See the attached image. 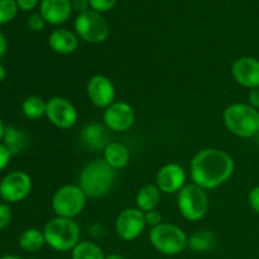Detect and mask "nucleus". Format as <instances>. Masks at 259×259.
Masks as SVG:
<instances>
[{"label":"nucleus","mask_w":259,"mask_h":259,"mask_svg":"<svg viewBox=\"0 0 259 259\" xmlns=\"http://www.w3.org/2000/svg\"><path fill=\"white\" fill-rule=\"evenodd\" d=\"M0 259H22V258L18 257V255H15V254H7V255H3V257H0Z\"/></svg>","instance_id":"obj_41"},{"label":"nucleus","mask_w":259,"mask_h":259,"mask_svg":"<svg viewBox=\"0 0 259 259\" xmlns=\"http://www.w3.org/2000/svg\"><path fill=\"white\" fill-rule=\"evenodd\" d=\"M19 247L20 249L27 253L39 252L46 245V238L43 230L37 228H28L19 235Z\"/></svg>","instance_id":"obj_21"},{"label":"nucleus","mask_w":259,"mask_h":259,"mask_svg":"<svg viewBox=\"0 0 259 259\" xmlns=\"http://www.w3.org/2000/svg\"><path fill=\"white\" fill-rule=\"evenodd\" d=\"M71 259H105L100 245L94 242H80L71 250Z\"/></svg>","instance_id":"obj_25"},{"label":"nucleus","mask_w":259,"mask_h":259,"mask_svg":"<svg viewBox=\"0 0 259 259\" xmlns=\"http://www.w3.org/2000/svg\"><path fill=\"white\" fill-rule=\"evenodd\" d=\"M71 3H72V9L77 12L78 14L90 9L89 0H71Z\"/></svg>","instance_id":"obj_35"},{"label":"nucleus","mask_w":259,"mask_h":259,"mask_svg":"<svg viewBox=\"0 0 259 259\" xmlns=\"http://www.w3.org/2000/svg\"><path fill=\"white\" fill-rule=\"evenodd\" d=\"M115 179V169L111 168L104 159H94L81 169L77 185L86 196L99 199L110 192Z\"/></svg>","instance_id":"obj_2"},{"label":"nucleus","mask_w":259,"mask_h":259,"mask_svg":"<svg viewBox=\"0 0 259 259\" xmlns=\"http://www.w3.org/2000/svg\"><path fill=\"white\" fill-rule=\"evenodd\" d=\"M48 46L58 55H71L77 50L78 37L67 29H55L48 37Z\"/></svg>","instance_id":"obj_18"},{"label":"nucleus","mask_w":259,"mask_h":259,"mask_svg":"<svg viewBox=\"0 0 259 259\" xmlns=\"http://www.w3.org/2000/svg\"><path fill=\"white\" fill-rule=\"evenodd\" d=\"M146 227L144 212L137 207H128L120 211L114 225L116 235L125 242L138 239Z\"/></svg>","instance_id":"obj_11"},{"label":"nucleus","mask_w":259,"mask_h":259,"mask_svg":"<svg viewBox=\"0 0 259 259\" xmlns=\"http://www.w3.org/2000/svg\"><path fill=\"white\" fill-rule=\"evenodd\" d=\"M5 128L7 126L4 125V123H3V119L2 116H0V143L3 142V138H4V134H5Z\"/></svg>","instance_id":"obj_38"},{"label":"nucleus","mask_w":259,"mask_h":259,"mask_svg":"<svg viewBox=\"0 0 259 259\" xmlns=\"http://www.w3.org/2000/svg\"><path fill=\"white\" fill-rule=\"evenodd\" d=\"M232 76L238 85L245 89L259 88V60L252 56H243L234 61Z\"/></svg>","instance_id":"obj_14"},{"label":"nucleus","mask_w":259,"mask_h":259,"mask_svg":"<svg viewBox=\"0 0 259 259\" xmlns=\"http://www.w3.org/2000/svg\"><path fill=\"white\" fill-rule=\"evenodd\" d=\"M186 185V171L179 163H167L157 172L156 186L161 194H179Z\"/></svg>","instance_id":"obj_15"},{"label":"nucleus","mask_w":259,"mask_h":259,"mask_svg":"<svg viewBox=\"0 0 259 259\" xmlns=\"http://www.w3.org/2000/svg\"><path fill=\"white\" fill-rule=\"evenodd\" d=\"M86 95L94 106L105 110L115 103V88L109 77L104 75H94L86 83Z\"/></svg>","instance_id":"obj_13"},{"label":"nucleus","mask_w":259,"mask_h":259,"mask_svg":"<svg viewBox=\"0 0 259 259\" xmlns=\"http://www.w3.org/2000/svg\"><path fill=\"white\" fill-rule=\"evenodd\" d=\"M5 53H7V39H5L4 34L0 30V60L4 57Z\"/></svg>","instance_id":"obj_37"},{"label":"nucleus","mask_w":259,"mask_h":259,"mask_svg":"<svg viewBox=\"0 0 259 259\" xmlns=\"http://www.w3.org/2000/svg\"><path fill=\"white\" fill-rule=\"evenodd\" d=\"M105 259H126L124 255L118 254V253H110V254L105 255Z\"/></svg>","instance_id":"obj_39"},{"label":"nucleus","mask_w":259,"mask_h":259,"mask_svg":"<svg viewBox=\"0 0 259 259\" xmlns=\"http://www.w3.org/2000/svg\"><path fill=\"white\" fill-rule=\"evenodd\" d=\"M75 32L83 42L99 45L108 39L110 28L105 18L98 12L89 9L77 14L75 19Z\"/></svg>","instance_id":"obj_8"},{"label":"nucleus","mask_w":259,"mask_h":259,"mask_svg":"<svg viewBox=\"0 0 259 259\" xmlns=\"http://www.w3.org/2000/svg\"><path fill=\"white\" fill-rule=\"evenodd\" d=\"M46 244L56 252H71L80 243L81 229L73 219L56 217L43 229Z\"/></svg>","instance_id":"obj_4"},{"label":"nucleus","mask_w":259,"mask_h":259,"mask_svg":"<svg viewBox=\"0 0 259 259\" xmlns=\"http://www.w3.org/2000/svg\"><path fill=\"white\" fill-rule=\"evenodd\" d=\"M71 0H40L39 13L46 23L60 25L67 22L72 14Z\"/></svg>","instance_id":"obj_16"},{"label":"nucleus","mask_w":259,"mask_h":259,"mask_svg":"<svg viewBox=\"0 0 259 259\" xmlns=\"http://www.w3.org/2000/svg\"><path fill=\"white\" fill-rule=\"evenodd\" d=\"M46 116L51 124L60 129H70L77 123L78 114L73 104L62 96H53L47 100Z\"/></svg>","instance_id":"obj_10"},{"label":"nucleus","mask_w":259,"mask_h":259,"mask_svg":"<svg viewBox=\"0 0 259 259\" xmlns=\"http://www.w3.org/2000/svg\"><path fill=\"white\" fill-rule=\"evenodd\" d=\"M19 9L24 10V12H29V10L34 9L38 5L39 0H15Z\"/></svg>","instance_id":"obj_36"},{"label":"nucleus","mask_w":259,"mask_h":259,"mask_svg":"<svg viewBox=\"0 0 259 259\" xmlns=\"http://www.w3.org/2000/svg\"><path fill=\"white\" fill-rule=\"evenodd\" d=\"M12 153L9 152V149L4 146L3 143H0V172L4 171L7 168V166L9 164L10 158H12Z\"/></svg>","instance_id":"obj_33"},{"label":"nucleus","mask_w":259,"mask_h":259,"mask_svg":"<svg viewBox=\"0 0 259 259\" xmlns=\"http://www.w3.org/2000/svg\"><path fill=\"white\" fill-rule=\"evenodd\" d=\"M248 104L259 110V88L249 90V93H248Z\"/></svg>","instance_id":"obj_34"},{"label":"nucleus","mask_w":259,"mask_h":259,"mask_svg":"<svg viewBox=\"0 0 259 259\" xmlns=\"http://www.w3.org/2000/svg\"><path fill=\"white\" fill-rule=\"evenodd\" d=\"M18 9L15 0H0V25L12 22L17 17Z\"/></svg>","instance_id":"obj_26"},{"label":"nucleus","mask_w":259,"mask_h":259,"mask_svg":"<svg viewBox=\"0 0 259 259\" xmlns=\"http://www.w3.org/2000/svg\"><path fill=\"white\" fill-rule=\"evenodd\" d=\"M234 159L228 152L218 148H205L197 152L190 163L192 184L207 190L222 186L233 176Z\"/></svg>","instance_id":"obj_1"},{"label":"nucleus","mask_w":259,"mask_h":259,"mask_svg":"<svg viewBox=\"0 0 259 259\" xmlns=\"http://www.w3.org/2000/svg\"><path fill=\"white\" fill-rule=\"evenodd\" d=\"M177 207L187 222H199L206 215L209 199L206 191L195 184H187L177 194Z\"/></svg>","instance_id":"obj_7"},{"label":"nucleus","mask_w":259,"mask_h":259,"mask_svg":"<svg viewBox=\"0 0 259 259\" xmlns=\"http://www.w3.org/2000/svg\"><path fill=\"white\" fill-rule=\"evenodd\" d=\"M46 20L45 18L40 15V13H37V14H32L28 19V27H29L30 30L33 32H40V30L45 29L46 27Z\"/></svg>","instance_id":"obj_28"},{"label":"nucleus","mask_w":259,"mask_h":259,"mask_svg":"<svg viewBox=\"0 0 259 259\" xmlns=\"http://www.w3.org/2000/svg\"><path fill=\"white\" fill-rule=\"evenodd\" d=\"M217 244V238L214 233L209 230H199L189 237L187 240V248L196 253L210 252Z\"/></svg>","instance_id":"obj_23"},{"label":"nucleus","mask_w":259,"mask_h":259,"mask_svg":"<svg viewBox=\"0 0 259 259\" xmlns=\"http://www.w3.org/2000/svg\"><path fill=\"white\" fill-rule=\"evenodd\" d=\"M3 144L9 149L12 156H17L23 149L27 148L28 137L22 129L17 128V126H7L4 138H3Z\"/></svg>","instance_id":"obj_22"},{"label":"nucleus","mask_w":259,"mask_h":259,"mask_svg":"<svg viewBox=\"0 0 259 259\" xmlns=\"http://www.w3.org/2000/svg\"><path fill=\"white\" fill-rule=\"evenodd\" d=\"M88 196L78 185H63L56 190L51 206L56 217L73 219L83 211Z\"/></svg>","instance_id":"obj_6"},{"label":"nucleus","mask_w":259,"mask_h":259,"mask_svg":"<svg viewBox=\"0 0 259 259\" xmlns=\"http://www.w3.org/2000/svg\"><path fill=\"white\" fill-rule=\"evenodd\" d=\"M47 101L40 96L32 95L28 96L22 104V113L29 120H38L46 115Z\"/></svg>","instance_id":"obj_24"},{"label":"nucleus","mask_w":259,"mask_h":259,"mask_svg":"<svg viewBox=\"0 0 259 259\" xmlns=\"http://www.w3.org/2000/svg\"><path fill=\"white\" fill-rule=\"evenodd\" d=\"M189 237L180 227L169 223H162L149 232L151 245L163 255H177L187 248Z\"/></svg>","instance_id":"obj_5"},{"label":"nucleus","mask_w":259,"mask_h":259,"mask_svg":"<svg viewBox=\"0 0 259 259\" xmlns=\"http://www.w3.org/2000/svg\"><path fill=\"white\" fill-rule=\"evenodd\" d=\"M161 200V191L156 185H146L136 195V207L143 212L152 211Z\"/></svg>","instance_id":"obj_20"},{"label":"nucleus","mask_w":259,"mask_h":259,"mask_svg":"<svg viewBox=\"0 0 259 259\" xmlns=\"http://www.w3.org/2000/svg\"><path fill=\"white\" fill-rule=\"evenodd\" d=\"M104 161L109 164L113 169L124 168L128 166L131 161V153L129 149L124 144L118 143V142H110L104 149Z\"/></svg>","instance_id":"obj_19"},{"label":"nucleus","mask_w":259,"mask_h":259,"mask_svg":"<svg viewBox=\"0 0 259 259\" xmlns=\"http://www.w3.org/2000/svg\"><path fill=\"white\" fill-rule=\"evenodd\" d=\"M12 222V210H10L9 204L2 202L0 204V230L5 229Z\"/></svg>","instance_id":"obj_29"},{"label":"nucleus","mask_w":259,"mask_h":259,"mask_svg":"<svg viewBox=\"0 0 259 259\" xmlns=\"http://www.w3.org/2000/svg\"><path fill=\"white\" fill-rule=\"evenodd\" d=\"M144 218H146V224L147 227H151L154 228L157 227V225L162 224V215L161 212L158 211V210H152V211H148V212H144Z\"/></svg>","instance_id":"obj_30"},{"label":"nucleus","mask_w":259,"mask_h":259,"mask_svg":"<svg viewBox=\"0 0 259 259\" xmlns=\"http://www.w3.org/2000/svg\"><path fill=\"white\" fill-rule=\"evenodd\" d=\"M89 233H90L91 237L95 238V239H103L106 235V229L103 224H100V223H94V224H91L90 227H89Z\"/></svg>","instance_id":"obj_32"},{"label":"nucleus","mask_w":259,"mask_h":259,"mask_svg":"<svg viewBox=\"0 0 259 259\" xmlns=\"http://www.w3.org/2000/svg\"><path fill=\"white\" fill-rule=\"evenodd\" d=\"M5 76H7V71H5L4 66L0 63V82H3L5 80Z\"/></svg>","instance_id":"obj_40"},{"label":"nucleus","mask_w":259,"mask_h":259,"mask_svg":"<svg viewBox=\"0 0 259 259\" xmlns=\"http://www.w3.org/2000/svg\"><path fill=\"white\" fill-rule=\"evenodd\" d=\"M103 119L109 131L124 133L133 126L136 113L131 104L125 101H115L104 110Z\"/></svg>","instance_id":"obj_12"},{"label":"nucleus","mask_w":259,"mask_h":259,"mask_svg":"<svg viewBox=\"0 0 259 259\" xmlns=\"http://www.w3.org/2000/svg\"><path fill=\"white\" fill-rule=\"evenodd\" d=\"M90 9L98 13H105L113 9L116 4V0H89Z\"/></svg>","instance_id":"obj_27"},{"label":"nucleus","mask_w":259,"mask_h":259,"mask_svg":"<svg viewBox=\"0 0 259 259\" xmlns=\"http://www.w3.org/2000/svg\"><path fill=\"white\" fill-rule=\"evenodd\" d=\"M27 259H35V258H27Z\"/></svg>","instance_id":"obj_42"},{"label":"nucleus","mask_w":259,"mask_h":259,"mask_svg":"<svg viewBox=\"0 0 259 259\" xmlns=\"http://www.w3.org/2000/svg\"><path fill=\"white\" fill-rule=\"evenodd\" d=\"M248 202H249V206L252 207L253 211L259 215V185L253 187L249 191V194H248Z\"/></svg>","instance_id":"obj_31"},{"label":"nucleus","mask_w":259,"mask_h":259,"mask_svg":"<svg viewBox=\"0 0 259 259\" xmlns=\"http://www.w3.org/2000/svg\"><path fill=\"white\" fill-rule=\"evenodd\" d=\"M223 121L228 131L239 138H254L259 134V110L248 103H234L227 106Z\"/></svg>","instance_id":"obj_3"},{"label":"nucleus","mask_w":259,"mask_h":259,"mask_svg":"<svg viewBox=\"0 0 259 259\" xmlns=\"http://www.w3.org/2000/svg\"><path fill=\"white\" fill-rule=\"evenodd\" d=\"M109 129L106 128L105 124L96 123H88L82 128L80 134V138L82 141L83 146L91 151H104L105 147L108 146L109 142Z\"/></svg>","instance_id":"obj_17"},{"label":"nucleus","mask_w":259,"mask_h":259,"mask_svg":"<svg viewBox=\"0 0 259 259\" xmlns=\"http://www.w3.org/2000/svg\"><path fill=\"white\" fill-rule=\"evenodd\" d=\"M32 191V179L24 171H13L0 181V199L7 204H17L27 199Z\"/></svg>","instance_id":"obj_9"}]
</instances>
